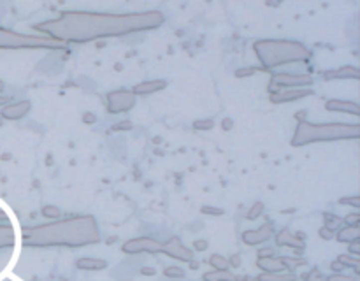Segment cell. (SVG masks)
<instances>
[{
  "label": "cell",
  "instance_id": "1",
  "mask_svg": "<svg viewBox=\"0 0 360 281\" xmlns=\"http://www.w3.org/2000/svg\"><path fill=\"white\" fill-rule=\"evenodd\" d=\"M28 109V104H18V106H14V108H7L4 109V116L5 118H18V116L25 115V111Z\"/></svg>",
  "mask_w": 360,
  "mask_h": 281
},
{
  "label": "cell",
  "instance_id": "2",
  "mask_svg": "<svg viewBox=\"0 0 360 281\" xmlns=\"http://www.w3.org/2000/svg\"><path fill=\"white\" fill-rule=\"evenodd\" d=\"M327 109H352L353 115H357V106L355 104H343V102H329L327 104Z\"/></svg>",
  "mask_w": 360,
  "mask_h": 281
}]
</instances>
